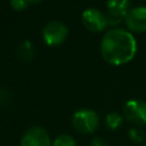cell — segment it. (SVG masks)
<instances>
[{
  "label": "cell",
  "instance_id": "obj_1",
  "mask_svg": "<svg viewBox=\"0 0 146 146\" xmlns=\"http://www.w3.org/2000/svg\"><path fill=\"white\" fill-rule=\"evenodd\" d=\"M137 42L130 31L123 29L108 30L100 42L103 59L111 65H124L133 59Z\"/></svg>",
  "mask_w": 146,
  "mask_h": 146
},
{
  "label": "cell",
  "instance_id": "obj_2",
  "mask_svg": "<svg viewBox=\"0 0 146 146\" xmlns=\"http://www.w3.org/2000/svg\"><path fill=\"white\" fill-rule=\"evenodd\" d=\"M99 124V117L97 113L89 108H81L76 111L72 116V125L75 131L87 135L92 133Z\"/></svg>",
  "mask_w": 146,
  "mask_h": 146
},
{
  "label": "cell",
  "instance_id": "obj_3",
  "mask_svg": "<svg viewBox=\"0 0 146 146\" xmlns=\"http://www.w3.org/2000/svg\"><path fill=\"white\" fill-rule=\"evenodd\" d=\"M68 35L66 25L59 21H51L42 29V38L47 46L57 47L62 44Z\"/></svg>",
  "mask_w": 146,
  "mask_h": 146
},
{
  "label": "cell",
  "instance_id": "obj_4",
  "mask_svg": "<svg viewBox=\"0 0 146 146\" xmlns=\"http://www.w3.org/2000/svg\"><path fill=\"white\" fill-rule=\"evenodd\" d=\"M123 116L136 125L146 124V102L140 99L128 100L123 106Z\"/></svg>",
  "mask_w": 146,
  "mask_h": 146
},
{
  "label": "cell",
  "instance_id": "obj_5",
  "mask_svg": "<svg viewBox=\"0 0 146 146\" xmlns=\"http://www.w3.org/2000/svg\"><path fill=\"white\" fill-rule=\"evenodd\" d=\"M81 21L83 26L90 32H102L107 26L106 14L96 8H88L82 13Z\"/></svg>",
  "mask_w": 146,
  "mask_h": 146
},
{
  "label": "cell",
  "instance_id": "obj_6",
  "mask_svg": "<svg viewBox=\"0 0 146 146\" xmlns=\"http://www.w3.org/2000/svg\"><path fill=\"white\" fill-rule=\"evenodd\" d=\"M21 146H52L48 131L39 125L29 128L21 139Z\"/></svg>",
  "mask_w": 146,
  "mask_h": 146
},
{
  "label": "cell",
  "instance_id": "obj_7",
  "mask_svg": "<svg viewBox=\"0 0 146 146\" xmlns=\"http://www.w3.org/2000/svg\"><path fill=\"white\" fill-rule=\"evenodd\" d=\"M106 8L108 26H116L124 21L125 14L130 9V0H107Z\"/></svg>",
  "mask_w": 146,
  "mask_h": 146
},
{
  "label": "cell",
  "instance_id": "obj_8",
  "mask_svg": "<svg viewBox=\"0 0 146 146\" xmlns=\"http://www.w3.org/2000/svg\"><path fill=\"white\" fill-rule=\"evenodd\" d=\"M124 23L130 32H146V7L139 6L130 8L125 14Z\"/></svg>",
  "mask_w": 146,
  "mask_h": 146
},
{
  "label": "cell",
  "instance_id": "obj_9",
  "mask_svg": "<svg viewBox=\"0 0 146 146\" xmlns=\"http://www.w3.org/2000/svg\"><path fill=\"white\" fill-rule=\"evenodd\" d=\"M15 55H16V58L22 63L31 62L34 56V48H33V44L31 43V41H29V40L23 41L17 47Z\"/></svg>",
  "mask_w": 146,
  "mask_h": 146
},
{
  "label": "cell",
  "instance_id": "obj_10",
  "mask_svg": "<svg viewBox=\"0 0 146 146\" xmlns=\"http://www.w3.org/2000/svg\"><path fill=\"white\" fill-rule=\"evenodd\" d=\"M122 120H123V116L121 114L116 112H111L105 116V124L108 129L115 130L122 124Z\"/></svg>",
  "mask_w": 146,
  "mask_h": 146
},
{
  "label": "cell",
  "instance_id": "obj_11",
  "mask_svg": "<svg viewBox=\"0 0 146 146\" xmlns=\"http://www.w3.org/2000/svg\"><path fill=\"white\" fill-rule=\"evenodd\" d=\"M52 146H76V141L73 136L67 133H62L55 138Z\"/></svg>",
  "mask_w": 146,
  "mask_h": 146
},
{
  "label": "cell",
  "instance_id": "obj_12",
  "mask_svg": "<svg viewBox=\"0 0 146 146\" xmlns=\"http://www.w3.org/2000/svg\"><path fill=\"white\" fill-rule=\"evenodd\" d=\"M128 136H129V138H130L131 141L137 143V144L143 143L145 140V132L141 129H139L138 127L131 128L129 130V132H128Z\"/></svg>",
  "mask_w": 146,
  "mask_h": 146
},
{
  "label": "cell",
  "instance_id": "obj_13",
  "mask_svg": "<svg viewBox=\"0 0 146 146\" xmlns=\"http://www.w3.org/2000/svg\"><path fill=\"white\" fill-rule=\"evenodd\" d=\"M30 3V0H10V7L16 11L25 10Z\"/></svg>",
  "mask_w": 146,
  "mask_h": 146
},
{
  "label": "cell",
  "instance_id": "obj_14",
  "mask_svg": "<svg viewBox=\"0 0 146 146\" xmlns=\"http://www.w3.org/2000/svg\"><path fill=\"white\" fill-rule=\"evenodd\" d=\"M10 94L5 90V89H0V107L7 106L10 103Z\"/></svg>",
  "mask_w": 146,
  "mask_h": 146
},
{
  "label": "cell",
  "instance_id": "obj_15",
  "mask_svg": "<svg viewBox=\"0 0 146 146\" xmlns=\"http://www.w3.org/2000/svg\"><path fill=\"white\" fill-rule=\"evenodd\" d=\"M90 146H108V144L106 143L105 139L100 138V137H95L90 144Z\"/></svg>",
  "mask_w": 146,
  "mask_h": 146
},
{
  "label": "cell",
  "instance_id": "obj_16",
  "mask_svg": "<svg viewBox=\"0 0 146 146\" xmlns=\"http://www.w3.org/2000/svg\"><path fill=\"white\" fill-rule=\"evenodd\" d=\"M42 0H30V2L31 3H39V2H41Z\"/></svg>",
  "mask_w": 146,
  "mask_h": 146
},
{
  "label": "cell",
  "instance_id": "obj_17",
  "mask_svg": "<svg viewBox=\"0 0 146 146\" xmlns=\"http://www.w3.org/2000/svg\"><path fill=\"white\" fill-rule=\"evenodd\" d=\"M144 146H146V144H145V145H144Z\"/></svg>",
  "mask_w": 146,
  "mask_h": 146
}]
</instances>
